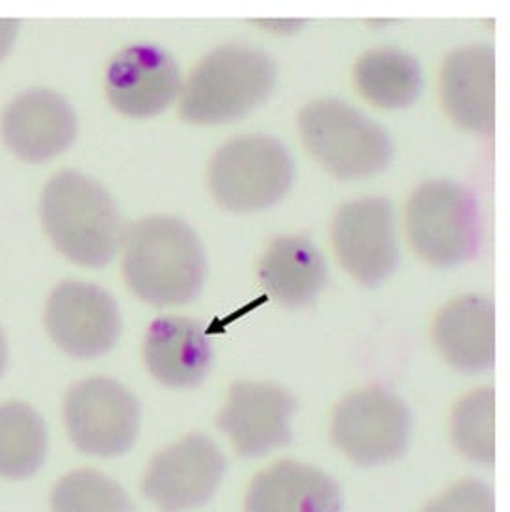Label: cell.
Masks as SVG:
<instances>
[{
	"label": "cell",
	"instance_id": "6da1fadb",
	"mask_svg": "<svg viewBox=\"0 0 510 512\" xmlns=\"http://www.w3.org/2000/svg\"><path fill=\"white\" fill-rule=\"evenodd\" d=\"M123 274L153 306H183L200 295L207 263L194 230L179 218L151 216L125 231Z\"/></svg>",
	"mask_w": 510,
	"mask_h": 512
},
{
	"label": "cell",
	"instance_id": "7a4b0ae2",
	"mask_svg": "<svg viewBox=\"0 0 510 512\" xmlns=\"http://www.w3.org/2000/svg\"><path fill=\"white\" fill-rule=\"evenodd\" d=\"M43 230L69 261L99 269L125 239L120 211L95 179L79 172L54 176L41 198Z\"/></svg>",
	"mask_w": 510,
	"mask_h": 512
},
{
	"label": "cell",
	"instance_id": "3957f363",
	"mask_svg": "<svg viewBox=\"0 0 510 512\" xmlns=\"http://www.w3.org/2000/svg\"><path fill=\"white\" fill-rule=\"evenodd\" d=\"M276 84L269 54L246 45H226L192 71L181 97V118L198 125L233 122L259 107Z\"/></svg>",
	"mask_w": 510,
	"mask_h": 512
},
{
	"label": "cell",
	"instance_id": "277c9868",
	"mask_svg": "<svg viewBox=\"0 0 510 512\" xmlns=\"http://www.w3.org/2000/svg\"><path fill=\"white\" fill-rule=\"evenodd\" d=\"M298 125L309 153L341 179L376 176L393 157L388 133L343 101L311 103L302 110Z\"/></svg>",
	"mask_w": 510,
	"mask_h": 512
},
{
	"label": "cell",
	"instance_id": "5b68a950",
	"mask_svg": "<svg viewBox=\"0 0 510 512\" xmlns=\"http://www.w3.org/2000/svg\"><path fill=\"white\" fill-rule=\"evenodd\" d=\"M406 226L419 256L436 267L470 261L483 241V224L471 190L451 181H430L412 194Z\"/></svg>",
	"mask_w": 510,
	"mask_h": 512
},
{
	"label": "cell",
	"instance_id": "8992f818",
	"mask_svg": "<svg viewBox=\"0 0 510 512\" xmlns=\"http://www.w3.org/2000/svg\"><path fill=\"white\" fill-rule=\"evenodd\" d=\"M293 183V161L276 138H235L215 155L209 187L216 202L233 213H252L280 202Z\"/></svg>",
	"mask_w": 510,
	"mask_h": 512
},
{
	"label": "cell",
	"instance_id": "52a82bcc",
	"mask_svg": "<svg viewBox=\"0 0 510 512\" xmlns=\"http://www.w3.org/2000/svg\"><path fill=\"white\" fill-rule=\"evenodd\" d=\"M64 418L71 442L86 455L120 457L135 444L140 405L112 378H88L69 390Z\"/></svg>",
	"mask_w": 510,
	"mask_h": 512
},
{
	"label": "cell",
	"instance_id": "ba28073f",
	"mask_svg": "<svg viewBox=\"0 0 510 512\" xmlns=\"http://www.w3.org/2000/svg\"><path fill=\"white\" fill-rule=\"evenodd\" d=\"M410 432L408 406L384 388H367L343 399L332 423L337 447L362 466L399 459L408 447Z\"/></svg>",
	"mask_w": 510,
	"mask_h": 512
},
{
	"label": "cell",
	"instance_id": "9c48e42d",
	"mask_svg": "<svg viewBox=\"0 0 510 512\" xmlns=\"http://www.w3.org/2000/svg\"><path fill=\"white\" fill-rule=\"evenodd\" d=\"M224 473L220 447L205 434H190L151 460L142 488L162 512H183L213 498Z\"/></svg>",
	"mask_w": 510,
	"mask_h": 512
},
{
	"label": "cell",
	"instance_id": "30bf717a",
	"mask_svg": "<svg viewBox=\"0 0 510 512\" xmlns=\"http://www.w3.org/2000/svg\"><path fill=\"white\" fill-rule=\"evenodd\" d=\"M45 326L62 351L75 358H95L118 343L120 308L103 287L68 280L56 285L47 300Z\"/></svg>",
	"mask_w": 510,
	"mask_h": 512
},
{
	"label": "cell",
	"instance_id": "8fae6325",
	"mask_svg": "<svg viewBox=\"0 0 510 512\" xmlns=\"http://www.w3.org/2000/svg\"><path fill=\"white\" fill-rule=\"evenodd\" d=\"M332 243L354 280L367 287L384 282L399 261L391 203L382 198L345 203L332 224Z\"/></svg>",
	"mask_w": 510,
	"mask_h": 512
},
{
	"label": "cell",
	"instance_id": "7c38bea8",
	"mask_svg": "<svg viewBox=\"0 0 510 512\" xmlns=\"http://www.w3.org/2000/svg\"><path fill=\"white\" fill-rule=\"evenodd\" d=\"M295 408V399L276 384L237 382L218 416V427L228 434L239 455L261 457L291 442Z\"/></svg>",
	"mask_w": 510,
	"mask_h": 512
},
{
	"label": "cell",
	"instance_id": "4fadbf2b",
	"mask_svg": "<svg viewBox=\"0 0 510 512\" xmlns=\"http://www.w3.org/2000/svg\"><path fill=\"white\" fill-rule=\"evenodd\" d=\"M179 94V68L174 58L157 45L140 43L127 47L108 66V101L125 116H157Z\"/></svg>",
	"mask_w": 510,
	"mask_h": 512
},
{
	"label": "cell",
	"instance_id": "5bb4252c",
	"mask_svg": "<svg viewBox=\"0 0 510 512\" xmlns=\"http://www.w3.org/2000/svg\"><path fill=\"white\" fill-rule=\"evenodd\" d=\"M2 138L10 151L27 162L51 161L77 138V116L62 95L28 90L6 108Z\"/></svg>",
	"mask_w": 510,
	"mask_h": 512
},
{
	"label": "cell",
	"instance_id": "9a60e30c",
	"mask_svg": "<svg viewBox=\"0 0 510 512\" xmlns=\"http://www.w3.org/2000/svg\"><path fill=\"white\" fill-rule=\"evenodd\" d=\"M442 101L453 122L481 135L496 125V54L471 45L451 54L442 69Z\"/></svg>",
	"mask_w": 510,
	"mask_h": 512
},
{
	"label": "cell",
	"instance_id": "2e32d148",
	"mask_svg": "<svg viewBox=\"0 0 510 512\" xmlns=\"http://www.w3.org/2000/svg\"><path fill=\"white\" fill-rule=\"evenodd\" d=\"M144 360L149 373L170 388H194L213 367V347L200 321L161 317L148 328Z\"/></svg>",
	"mask_w": 510,
	"mask_h": 512
},
{
	"label": "cell",
	"instance_id": "e0dca14e",
	"mask_svg": "<svg viewBox=\"0 0 510 512\" xmlns=\"http://www.w3.org/2000/svg\"><path fill=\"white\" fill-rule=\"evenodd\" d=\"M443 358L462 373H481L494 365L496 311L490 298L468 295L449 304L434 324Z\"/></svg>",
	"mask_w": 510,
	"mask_h": 512
},
{
	"label": "cell",
	"instance_id": "ac0fdd59",
	"mask_svg": "<svg viewBox=\"0 0 510 512\" xmlns=\"http://www.w3.org/2000/svg\"><path fill=\"white\" fill-rule=\"evenodd\" d=\"M248 512H339L341 492L326 473L283 460L259 473L246 498Z\"/></svg>",
	"mask_w": 510,
	"mask_h": 512
},
{
	"label": "cell",
	"instance_id": "d6986e66",
	"mask_svg": "<svg viewBox=\"0 0 510 512\" xmlns=\"http://www.w3.org/2000/svg\"><path fill=\"white\" fill-rule=\"evenodd\" d=\"M321 252L304 237H280L261 259L259 276L270 295L289 308L313 302L326 283Z\"/></svg>",
	"mask_w": 510,
	"mask_h": 512
},
{
	"label": "cell",
	"instance_id": "ffe728a7",
	"mask_svg": "<svg viewBox=\"0 0 510 512\" xmlns=\"http://www.w3.org/2000/svg\"><path fill=\"white\" fill-rule=\"evenodd\" d=\"M354 77L369 103L388 110L414 105L423 90V75L416 58L393 49L362 56Z\"/></svg>",
	"mask_w": 510,
	"mask_h": 512
},
{
	"label": "cell",
	"instance_id": "44dd1931",
	"mask_svg": "<svg viewBox=\"0 0 510 512\" xmlns=\"http://www.w3.org/2000/svg\"><path fill=\"white\" fill-rule=\"evenodd\" d=\"M47 447V427L32 406L19 401L0 405V477H32L43 466Z\"/></svg>",
	"mask_w": 510,
	"mask_h": 512
},
{
	"label": "cell",
	"instance_id": "7402d4cb",
	"mask_svg": "<svg viewBox=\"0 0 510 512\" xmlns=\"http://www.w3.org/2000/svg\"><path fill=\"white\" fill-rule=\"evenodd\" d=\"M53 512H135V505L116 481L94 470L62 477L51 494Z\"/></svg>",
	"mask_w": 510,
	"mask_h": 512
},
{
	"label": "cell",
	"instance_id": "603a6c76",
	"mask_svg": "<svg viewBox=\"0 0 510 512\" xmlns=\"http://www.w3.org/2000/svg\"><path fill=\"white\" fill-rule=\"evenodd\" d=\"M496 397L494 390H479L460 401L453 414V438L458 449L484 464L496 457Z\"/></svg>",
	"mask_w": 510,
	"mask_h": 512
},
{
	"label": "cell",
	"instance_id": "cb8c5ba5",
	"mask_svg": "<svg viewBox=\"0 0 510 512\" xmlns=\"http://www.w3.org/2000/svg\"><path fill=\"white\" fill-rule=\"evenodd\" d=\"M425 512H496L494 494L481 481H464L432 501Z\"/></svg>",
	"mask_w": 510,
	"mask_h": 512
},
{
	"label": "cell",
	"instance_id": "d4e9b609",
	"mask_svg": "<svg viewBox=\"0 0 510 512\" xmlns=\"http://www.w3.org/2000/svg\"><path fill=\"white\" fill-rule=\"evenodd\" d=\"M17 30H19L17 21H10V19L0 21V60L10 53L15 38H17Z\"/></svg>",
	"mask_w": 510,
	"mask_h": 512
},
{
	"label": "cell",
	"instance_id": "484cf974",
	"mask_svg": "<svg viewBox=\"0 0 510 512\" xmlns=\"http://www.w3.org/2000/svg\"><path fill=\"white\" fill-rule=\"evenodd\" d=\"M263 27L274 30L278 34H293L295 30L302 27V23H295V21H270V23H263Z\"/></svg>",
	"mask_w": 510,
	"mask_h": 512
},
{
	"label": "cell",
	"instance_id": "4316f807",
	"mask_svg": "<svg viewBox=\"0 0 510 512\" xmlns=\"http://www.w3.org/2000/svg\"><path fill=\"white\" fill-rule=\"evenodd\" d=\"M6 364H8V345H6L4 332H2V328H0V377L4 375Z\"/></svg>",
	"mask_w": 510,
	"mask_h": 512
}]
</instances>
